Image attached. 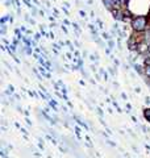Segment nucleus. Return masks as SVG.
<instances>
[{
  "label": "nucleus",
  "mask_w": 150,
  "mask_h": 158,
  "mask_svg": "<svg viewBox=\"0 0 150 158\" xmlns=\"http://www.w3.org/2000/svg\"><path fill=\"white\" fill-rule=\"evenodd\" d=\"M130 26L136 32H145L148 29V16H134Z\"/></svg>",
  "instance_id": "1"
},
{
  "label": "nucleus",
  "mask_w": 150,
  "mask_h": 158,
  "mask_svg": "<svg viewBox=\"0 0 150 158\" xmlns=\"http://www.w3.org/2000/svg\"><path fill=\"white\" fill-rule=\"evenodd\" d=\"M149 13H150V12H149Z\"/></svg>",
  "instance_id": "2"
}]
</instances>
